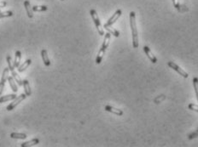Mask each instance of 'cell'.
Segmentation results:
<instances>
[{
  "mask_svg": "<svg viewBox=\"0 0 198 147\" xmlns=\"http://www.w3.org/2000/svg\"><path fill=\"white\" fill-rule=\"evenodd\" d=\"M130 26L132 29V46L134 49H137L139 44H138V32H137V25H136V14L134 11L130 12Z\"/></svg>",
  "mask_w": 198,
  "mask_h": 147,
  "instance_id": "1",
  "label": "cell"
},
{
  "mask_svg": "<svg viewBox=\"0 0 198 147\" xmlns=\"http://www.w3.org/2000/svg\"><path fill=\"white\" fill-rule=\"evenodd\" d=\"M110 38H111V34L109 32H107L106 34H104V40H103V43L102 44L101 48L99 50V52L97 54V58H96V64H97V65H99L102 61V58H103V56L105 54V51H106L109 45Z\"/></svg>",
  "mask_w": 198,
  "mask_h": 147,
  "instance_id": "2",
  "label": "cell"
},
{
  "mask_svg": "<svg viewBox=\"0 0 198 147\" xmlns=\"http://www.w3.org/2000/svg\"><path fill=\"white\" fill-rule=\"evenodd\" d=\"M90 15H91L92 20L94 21V24L96 26V28H97V32H98V33H99V35L101 36L104 35V32H103V29L102 28L101 21L99 20V17H98V15H97V11L92 9V10H90Z\"/></svg>",
  "mask_w": 198,
  "mask_h": 147,
  "instance_id": "3",
  "label": "cell"
},
{
  "mask_svg": "<svg viewBox=\"0 0 198 147\" xmlns=\"http://www.w3.org/2000/svg\"><path fill=\"white\" fill-rule=\"evenodd\" d=\"M27 97V96L26 95V94H20L19 96L16 97L15 100H12V103H10V105L6 107V110L9 111V112H10V111H12V110H14L15 107L17 106L20 104V102L23 101Z\"/></svg>",
  "mask_w": 198,
  "mask_h": 147,
  "instance_id": "4",
  "label": "cell"
},
{
  "mask_svg": "<svg viewBox=\"0 0 198 147\" xmlns=\"http://www.w3.org/2000/svg\"><path fill=\"white\" fill-rule=\"evenodd\" d=\"M168 65L169 67H171L172 69H173L175 71H177L178 74L180 75V76H182L183 77H184V78H187L189 76L188 73L186 72L185 71H184L183 69L180 67V66H178L176 63H174V62H173V61H169L168 63Z\"/></svg>",
  "mask_w": 198,
  "mask_h": 147,
  "instance_id": "5",
  "label": "cell"
},
{
  "mask_svg": "<svg viewBox=\"0 0 198 147\" xmlns=\"http://www.w3.org/2000/svg\"><path fill=\"white\" fill-rule=\"evenodd\" d=\"M9 71H10L9 67H5V69H4V71H3V75H2L1 81H0V95H1V94H3V92H4L5 82L8 80V77H9Z\"/></svg>",
  "mask_w": 198,
  "mask_h": 147,
  "instance_id": "6",
  "label": "cell"
},
{
  "mask_svg": "<svg viewBox=\"0 0 198 147\" xmlns=\"http://www.w3.org/2000/svg\"><path fill=\"white\" fill-rule=\"evenodd\" d=\"M122 15V10H117L115 12V14L112 15L111 17L108 19V20L107 21V23H105L103 26H112L115 21H116L120 17H121V15Z\"/></svg>",
  "mask_w": 198,
  "mask_h": 147,
  "instance_id": "7",
  "label": "cell"
},
{
  "mask_svg": "<svg viewBox=\"0 0 198 147\" xmlns=\"http://www.w3.org/2000/svg\"><path fill=\"white\" fill-rule=\"evenodd\" d=\"M143 51H144V53L146 54V56H148V58L149 59V61H151L152 63L156 64V63L157 62L156 57L153 55V53L151 52V50H150V49H149L148 46H144V47H143Z\"/></svg>",
  "mask_w": 198,
  "mask_h": 147,
  "instance_id": "8",
  "label": "cell"
},
{
  "mask_svg": "<svg viewBox=\"0 0 198 147\" xmlns=\"http://www.w3.org/2000/svg\"><path fill=\"white\" fill-rule=\"evenodd\" d=\"M24 6H25L26 12H27V15L29 18H33V8L30 4V2L28 0H26L24 1Z\"/></svg>",
  "mask_w": 198,
  "mask_h": 147,
  "instance_id": "9",
  "label": "cell"
},
{
  "mask_svg": "<svg viewBox=\"0 0 198 147\" xmlns=\"http://www.w3.org/2000/svg\"><path fill=\"white\" fill-rule=\"evenodd\" d=\"M105 111L108 112H111L113 114H115L117 116H122L123 115V112L120 109H117L115 107H113L111 106H105Z\"/></svg>",
  "mask_w": 198,
  "mask_h": 147,
  "instance_id": "10",
  "label": "cell"
},
{
  "mask_svg": "<svg viewBox=\"0 0 198 147\" xmlns=\"http://www.w3.org/2000/svg\"><path fill=\"white\" fill-rule=\"evenodd\" d=\"M41 57H42V59H43L45 66H51V61H50V59H49V57H48V52H47L46 50H41Z\"/></svg>",
  "mask_w": 198,
  "mask_h": 147,
  "instance_id": "11",
  "label": "cell"
},
{
  "mask_svg": "<svg viewBox=\"0 0 198 147\" xmlns=\"http://www.w3.org/2000/svg\"><path fill=\"white\" fill-rule=\"evenodd\" d=\"M39 143V140L38 138H35V139H33L29 141H27V142L22 143L20 144V146L21 147H30V146H36Z\"/></svg>",
  "mask_w": 198,
  "mask_h": 147,
  "instance_id": "12",
  "label": "cell"
},
{
  "mask_svg": "<svg viewBox=\"0 0 198 147\" xmlns=\"http://www.w3.org/2000/svg\"><path fill=\"white\" fill-rule=\"evenodd\" d=\"M16 97L17 96H16L15 94H8V95H5V96H1L0 97V103H5V102L8 101H12L13 100H15Z\"/></svg>",
  "mask_w": 198,
  "mask_h": 147,
  "instance_id": "13",
  "label": "cell"
},
{
  "mask_svg": "<svg viewBox=\"0 0 198 147\" xmlns=\"http://www.w3.org/2000/svg\"><path fill=\"white\" fill-rule=\"evenodd\" d=\"M23 88H24V91L27 96H31L32 94V89H31L30 84H29V82L28 80H24L23 81Z\"/></svg>",
  "mask_w": 198,
  "mask_h": 147,
  "instance_id": "14",
  "label": "cell"
},
{
  "mask_svg": "<svg viewBox=\"0 0 198 147\" xmlns=\"http://www.w3.org/2000/svg\"><path fill=\"white\" fill-rule=\"evenodd\" d=\"M8 82H9V83H10V88H11V89H12V91L14 92V93H16V92L18 91V87L15 84V79L13 78V76H9V77H8Z\"/></svg>",
  "mask_w": 198,
  "mask_h": 147,
  "instance_id": "15",
  "label": "cell"
},
{
  "mask_svg": "<svg viewBox=\"0 0 198 147\" xmlns=\"http://www.w3.org/2000/svg\"><path fill=\"white\" fill-rule=\"evenodd\" d=\"M31 63H32V61H31L30 59L27 60V61H25V62H24L23 64H21L20 66H19V67H17V70H18L19 72H23L26 69H27L28 66H30Z\"/></svg>",
  "mask_w": 198,
  "mask_h": 147,
  "instance_id": "16",
  "label": "cell"
},
{
  "mask_svg": "<svg viewBox=\"0 0 198 147\" xmlns=\"http://www.w3.org/2000/svg\"><path fill=\"white\" fill-rule=\"evenodd\" d=\"M20 60H21V53H20V51L17 50L15 52V61H14V66H15V68L19 67L20 63Z\"/></svg>",
  "mask_w": 198,
  "mask_h": 147,
  "instance_id": "17",
  "label": "cell"
},
{
  "mask_svg": "<svg viewBox=\"0 0 198 147\" xmlns=\"http://www.w3.org/2000/svg\"><path fill=\"white\" fill-rule=\"evenodd\" d=\"M11 75L13 76V78L15 79V82H17V84L20 86H23V81L21 80V78L20 77V76L16 73L15 71V70H13V71H11Z\"/></svg>",
  "mask_w": 198,
  "mask_h": 147,
  "instance_id": "18",
  "label": "cell"
},
{
  "mask_svg": "<svg viewBox=\"0 0 198 147\" xmlns=\"http://www.w3.org/2000/svg\"><path fill=\"white\" fill-rule=\"evenodd\" d=\"M10 137L12 139H19V140H26L27 139V134L23 133H11Z\"/></svg>",
  "mask_w": 198,
  "mask_h": 147,
  "instance_id": "19",
  "label": "cell"
},
{
  "mask_svg": "<svg viewBox=\"0 0 198 147\" xmlns=\"http://www.w3.org/2000/svg\"><path fill=\"white\" fill-rule=\"evenodd\" d=\"M103 27L108 31V32H109L111 35H114L115 38H118L120 36V32L117 30H115V28H113L111 26H103Z\"/></svg>",
  "mask_w": 198,
  "mask_h": 147,
  "instance_id": "20",
  "label": "cell"
},
{
  "mask_svg": "<svg viewBox=\"0 0 198 147\" xmlns=\"http://www.w3.org/2000/svg\"><path fill=\"white\" fill-rule=\"evenodd\" d=\"M6 61H7V63H8V67H9V69H10V71H13V70H15V66H14V62L12 61V58H11V56L10 55H8L7 57H6Z\"/></svg>",
  "mask_w": 198,
  "mask_h": 147,
  "instance_id": "21",
  "label": "cell"
},
{
  "mask_svg": "<svg viewBox=\"0 0 198 147\" xmlns=\"http://www.w3.org/2000/svg\"><path fill=\"white\" fill-rule=\"evenodd\" d=\"M48 10L47 6H45V5H42V6H33V11H36V12H43V11H46Z\"/></svg>",
  "mask_w": 198,
  "mask_h": 147,
  "instance_id": "22",
  "label": "cell"
},
{
  "mask_svg": "<svg viewBox=\"0 0 198 147\" xmlns=\"http://www.w3.org/2000/svg\"><path fill=\"white\" fill-rule=\"evenodd\" d=\"M193 86L195 92H196V99L198 101V77L195 76L193 78Z\"/></svg>",
  "mask_w": 198,
  "mask_h": 147,
  "instance_id": "23",
  "label": "cell"
},
{
  "mask_svg": "<svg viewBox=\"0 0 198 147\" xmlns=\"http://www.w3.org/2000/svg\"><path fill=\"white\" fill-rule=\"evenodd\" d=\"M13 15V12L8 10V11H5V12H0V19L2 18H6V17H10Z\"/></svg>",
  "mask_w": 198,
  "mask_h": 147,
  "instance_id": "24",
  "label": "cell"
},
{
  "mask_svg": "<svg viewBox=\"0 0 198 147\" xmlns=\"http://www.w3.org/2000/svg\"><path fill=\"white\" fill-rule=\"evenodd\" d=\"M173 5H174V7L178 10V11H180V12H183L184 10L182 8H184V6L183 5H180L179 4V2H178V0H173Z\"/></svg>",
  "mask_w": 198,
  "mask_h": 147,
  "instance_id": "25",
  "label": "cell"
},
{
  "mask_svg": "<svg viewBox=\"0 0 198 147\" xmlns=\"http://www.w3.org/2000/svg\"><path fill=\"white\" fill-rule=\"evenodd\" d=\"M165 99H166V95L162 94V95H160V96L156 97V98L154 100V102H155L156 104H159V103H161L162 101H163Z\"/></svg>",
  "mask_w": 198,
  "mask_h": 147,
  "instance_id": "26",
  "label": "cell"
},
{
  "mask_svg": "<svg viewBox=\"0 0 198 147\" xmlns=\"http://www.w3.org/2000/svg\"><path fill=\"white\" fill-rule=\"evenodd\" d=\"M189 109L190 110H192V111H195V112H198V106L197 105H195V104H190L188 106Z\"/></svg>",
  "mask_w": 198,
  "mask_h": 147,
  "instance_id": "27",
  "label": "cell"
},
{
  "mask_svg": "<svg viewBox=\"0 0 198 147\" xmlns=\"http://www.w3.org/2000/svg\"><path fill=\"white\" fill-rule=\"evenodd\" d=\"M198 137V128L196 129V131H195L192 134H190V135L188 136L189 140H192V139H195V138Z\"/></svg>",
  "mask_w": 198,
  "mask_h": 147,
  "instance_id": "28",
  "label": "cell"
},
{
  "mask_svg": "<svg viewBox=\"0 0 198 147\" xmlns=\"http://www.w3.org/2000/svg\"><path fill=\"white\" fill-rule=\"evenodd\" d=\"M7 5V3L5 2V1H2V2H0V9L1 8H4Z\"/></svg>",
  "mask_w": 198,
  "mask_h": 147,
  "instance_id": "29",
  "label": "cell"
},
{
  "mask_svg": "<svg viewBox=\"0 0 198 147\" xmlns=\"http://www.w3.org/2000/svg\"><path fill=\"white\" fill-rule=\"evenodd\" d=\"M61 1H64V0H61Z\"/></svg>",
  "mask_w": 198,
  "mask_h": 147,
  "instance_id": "30",
  "label": "cell"
},
{
  "mask_svg": "<svg viewBox=\"0 0 198 147\" xmlns=\"http://www.w3.org/2000/svg\"><path fill=\"white\" fill-rule=\"evenodd\" d=\"M0 12H1V11H0Z\"/></svg>",
  "mask_w": 198,
  "mask_h": 147,
  "instance_id": "31",
  "label": "cell"
}]
</instances>
